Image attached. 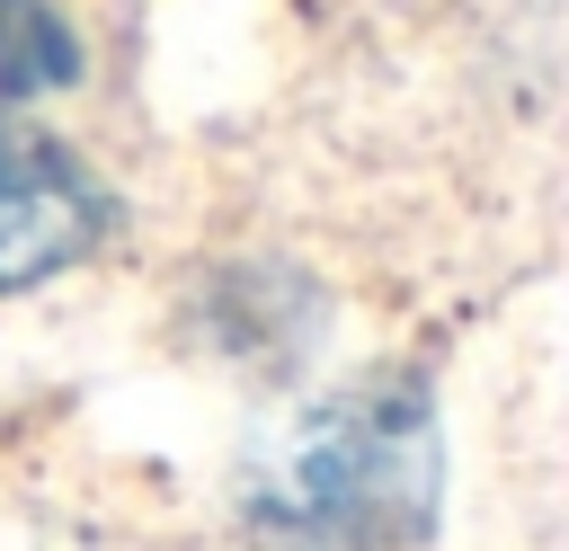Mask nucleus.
<instances>
[{"mask_svg": "<svg viewBox=\"0 0 569 551\" xmlns=\"http://www.w3.org/2000/svg\"><path fill=\"white\" fill-rule=\"evenodd\" d=\"M436 400L418 382H356L284 418L231 507L258 551H409L436 533Z\"/></svg>", "mask_w": 569, "mask_h": 551, "instance_id": "f257e3e1", "label": "nucleus"}, {"mask_svg": "<svg viewBox=\"0 0 569 551\" xmlns=\"http://www.w3.org/2000/svg\"><path fill=\"white\" fill-rule=\"evenodd\" d=\"M98 231H107L98 178L62 142L0 116V293H27L44 276H62L71 258L98 249Z\"/></svg>", "mask_w": 569, "mask_h": 551, "instance_id": "f03ea898", "label": "nucleus"}, {"mask_svg": "<svg viewBox=\"0 0 569 551\" xmlns=\"http://www.w3.org/2000/svg\"><path fill=\"white\" fill-rule=\"evenodd\" d=\"M80 80V44L44 0H0V98H44Z\"/></svg>", "mask_w": 569, "mask_h": 551, "instance_id": "7ed1b4c3", "label": "nucleus"}]
</instances>
